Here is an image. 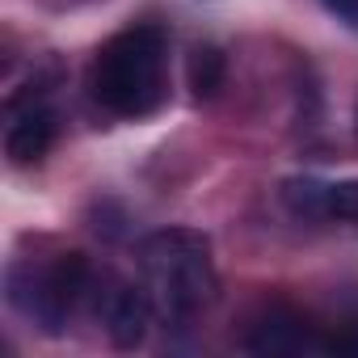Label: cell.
Returning a JSON list of instances; mask_svg holds the SVG:
<instances>
[{"label":"cell","instance_id":"obj_3","mask_svg":"<svg viewBox=\"0 0 358 358\" xmlns=\"http://www.w3.org/2000/svg\"><path fill=\"white\" fill-rule=\"evenodd\" d=\"M93 291V266L85 253H55L47 262L13 257L5 270V295L17 316L38 324L47 337H59L80 299Z\"/></svg>","mask_w":358,"mask_h":358},{"label":"cell","instance_id":"obj_6","mask_svg":"<svg viewBox=\"0 0 358 358\" xmlns=\"http://www.w3.org/2000/svg\"><path fill=\"white\" fill-rule=\"evenodd\" d=\"M278 199L299 220H358V182H316V177H287Z\"/></svg>","mask_w":358,"mask_h":358},{"label":"cell","instance_id":"obj_9","mask_svg":"<svg viewBox=\"0 0 358 358\" xmlns=\"http://www.w3.org/2000/svg\"><path fill=\"white\" fill-rule=\"evenodd\" d=\"M320 5H324L333 17H341L345 26H358V0H320Z\"/></svg>","mask_w":358,"mask_h":358},{"label":"cell","instance_id":"obj_2","mask_svg":"<svg viewBox=\"0 0 358 358\" xmlns=\"http://www.w3.org/2000/svg\"><path fill=\"white\" fill-rule=\"evenodd\" d=\"M89 89L114 118H148L169 97V34L160 26H127L106 38L89 68Z\"/></svg>","mask_w":358,"mask_h":358},{"label":"cell","instance_id":"obj_7","mask_svg":"<svg viewBox=\"0 0 358 358\" xmlns=\"http://www.w3.org/2000/svg\"><path fill=\"white\" fill-rule=\"evenodd\" d=\"M55 143V114L43 101H13L5 127V156L13 164H38Z\"/></svg>","mask_w":358,"mask_h":358},{"label":"cell","instance_id":"obj_4","mask_svg":"<svg viewBox=\"0 0 358 358\" xmlns=\"http://www.w3.org/2000/svg\"><path fill=\"white\" fill-rule=\"evenodd\" d=\"M89 303L106 329V337L118 345V350H135L148 329L156 324V312H152V299L148 291L139 287V278H118V274H93V291H89Z\"/></svg>","mask_w":358,"mask_h":358},{"label":"cell","instance_id":"obj_8","mask_svg":"<svg viewBox=\"0 0 358 358\" xmlns=\"http://www.w3.org/2000/svg\"><path fill=\"white\" fill-rule=\"evenodd\" d=\"M190 89H194V97L203 101V97H215L220 89H224V72H228V59L220 55V47H194L190 51Z\"/></svg>","mask_w":358,"mask_h":358},{"label":"cell","instance_id":"obj_10","mask_svg":"<svg viewBox=\"0 0 358 358\" xmlns=\"http://www.w3.org/2000/svg\"><path fill=\"white\" fill-rule=\"evenodd\" d=\"M354 131H358V110H354Z\"/></svg>","mask_w":358,"mask_h":358},{"label":"cell","instance_id":"obj_5","mask_svg":"<svg viewBox=\"0 0 358 358\" xmlns=\"http://www.w3.org/2000/svg\"><path fill=\"white\" fill-rule=\"evenodd\" d=\"M249 354H329V337H320V329L287 308V303H270L249 320V337H245Z\"/></svg>","mask_w":358,"mask_h":358},{"label":"cell","instance_id":"obj_1","mask_svg":"<svg viewBox=\"0 0 358 358\" xmlns=\"http://www.w3.org/2000/svg\"><path fill=\"white\" fill-rule=\"evenodd\" d=\"M135 278L152 299L156 324L182 329L215 303L220 278L211 241L190 228H160L135 245Z\"/></svg>","mask_w":358,"mask_h":358}]
</instances>
